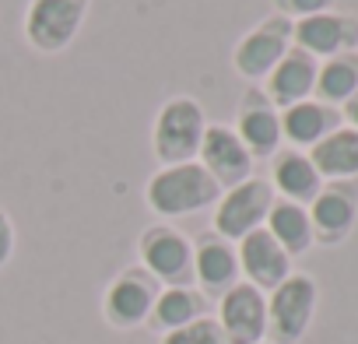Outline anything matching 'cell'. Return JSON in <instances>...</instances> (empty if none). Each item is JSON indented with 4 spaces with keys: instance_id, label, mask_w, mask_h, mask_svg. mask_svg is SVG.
<instances>
[{
    "instance_id": "cell-1",
    "label": "cell",
    "mask_w": 358,
    "mask_h": 344,
    "mask_svg": "<svg viewBox=\"0 0 358 344\" xmlns=\"http://www.w3.org/2000/svg\"><path fill=\"white\" fill-rule=\"evenodd\" d=\"M218 197H222V187L208 176V169L201 162L158 165L144 183V204L151 215H158V222H176V218L211 211Z\"/></svg>"
},
{
    "instance_id": "cell-24",
    "label": "cell",
    "mask_w": 358,
    "mask_h": 344,
    "mask_svg": "<svg viewBox=\"0 0 358 344\" xmlns=\"http://www.w3.org/2000/svg\"><path fill=\"white\" fill-rule=\"evenodd\" d=\"M334 11V0H274V15L288 18V22H302L313 15Z\"/></svg>"
},
{
    "instance_id": "cell-22",
    "label": "cell",
    "mask_w": 358,
    "mask_h": 344,
    "mask_svg": "<svg viewBox=\"0 0 358 344\" xmlns=\"http://www.w3.org/2000/svg\"><path fill=\"white\" fill-rule=\"evenodd\" d=\"M355 92H358V50H348V53H337L330 60H320L313 99H320V102L337 109Z\"/></svg>"
},
{
    "instance_id": "cell-26",
    "label": "cell",
    "mask_w": 358,
    "mask_h": 344,
    "mask_svg": "<svg viewBox=\"0 0 358 344\" xmlns=\"http://www.w3.org/2000/svg\"><path fill=\"white\" fill-rule=\"evenodd\" d=\"M341 120H344L351 130H358V92H355V95H351V99L341 106Z\"/></svg>"
},
{
    "instance_id": "cell-10",
    "label": "cell",
    "mask_w": 358,
    "mask_h": 344,
    "mask_svg": "<svg viewBox=\"0 0 358 344\" xmlns=\"http://www.w3.org/2000/svg\"><path fill=\"white\" fill-rule=\"evenodd\" d=\"M215 320L225 344H260L267 341V295L250 281H239L218 299Z\"/></svg>"
},
{
    "instance_id": "cell-15",
    "label": "cell",
    "mask_w": 358,
    "mask_h": 344,
    "mask_svg": "<svg viewBox=\"0 0 358 344\" xmlns=\"http://www.w3.org/2000/svg\"><path fill=\"white\" fill-rule=\"evenodd\" d=\"M236 253H239V274H243V281H250L264 295L274 292L292 274V257L278 246V239L267 229H257V232L243 236L236 243Z\"/></svg>"
},
{
    "instance_id": "cell-2",
    "label": "cell",
    "mask_w": 358,
    "mask_h": 344,
    "mask_svg": "<svg viewBox=\"0 0 358 344\" xmlns=\"http://www.w3.org/2000/svg\"><path fill=\"white\" fill-rule=\"evenodd\" d=\"M204 130H208V113L194 95L165 99L151 123V151H155L158 165L197 162Z\"/></svg>"
},
{
    "instance_id": "cell-20",
    "label": "cell",
    "mask_w": 358,
    "mask_h": 344,
    "mask_svg": "<svg viewBox=\"0 0 358 344\" xmlns=\"http://www.w3.org/2000/svg\"><path fill=\"white\" fill-rule=\"evenodd\" d=\"M309 158L323 183L358 180V130H351V127L330 130L316 148H309Z\"/></svg>"
},
{
    "instance_id": "cell-3",
    "label": "cell",
    "mask_w": 358,
    "mask_h": 344,
    "mask_svg": "<svg viewBox=\"0 0 358 344\" xmlns=\"http://www.w3.org/2000/svg\"><path fill=\"white\" fill-rule=\"evenodd\" d=\"M88 15H92V0H29L22 18V36L29 50L43 57H57L71 50Z\"/></svg>"
},
{
    "instance_id": "cell-11",
    "label": "cell",
    "mask_w": 358,
    "mask_h": 344,
    "mask_svg": "<svg viewBox=\"0 0 358 344\" xmlns=\"http://www.w3.org/2000/svg\"><path fill=\"white\" fill-rule=\"evenodd\" d=\"M232 130L239 134V141L250 148L253 162L260 158H274L281 151V109L264 95L260 85H250L239 99V109H236V123Z\"/></svg>"
},
{
    "instance_id": "cell-13",
    "label": "cell",
    "mask_w": 358,
    "mask_h": 344,
    "mask_svg": "<svg viewBox=\"0 0 358 344\" xmlns=\"http://www.w3.org/2000/svg\"><path fill=\"white\" fill-rule=\"evenodd\" d=\"M243 274H239V253H236V243L222 239L218 232L204 229L197 239H194V285L211 299H222L232 285H239Z\"/></svg>"
},
{
    "instance_id": "cell-12",
    "label": "cell",
    "mask_w": 358,
    "mask_h": 344,
    "mask_svg": "<svg viewBox=\"0 0 358 344\" xmlns=\"http://www.w3.org/2000/svg\"><path fill=\"white\" fill-rule=\"evenodd\" d=\"M197 162L208 169V176L222 190L250 180L253 176V165H257L253 155H250V148L232 130V123H208L204 141H201V151H197Z\"/></svg>"
},
{
    "instance_id": "cell-8",
    "label": "cell",
    "mask_w": 358,
    "mask_h": 344,
    "mask_svg": "<svg viewBox=\"0 0 358 344\" xmlns=\"http://www.w3.org/2000/svg\"><path fill=\"white\" fill-rule=\"evenodd\" d=\"M292 25L281 15H267L260 25H253L250 32L239 36L236 50H232V67L243 81L250 85H264V78L278 67V60L292 50Z\"/></svg>"
},
{
    "instance_id": "cell-23",
    "label": "cell",
    "mask_w": 358,
    "mask_h": 344,
    "mask_svg": "<svg viewBox=\"0 0 358 344\" xmlns=\"http://www.w3.org/2000/svg\"><path fill=\"white\" fill-rule=\"evenodd\" d=\"M158 344H225V337H222L218 320L208 313V316H201V320H194V323H187V327L162 334Z\"/></svg>"
},
{
    "instance_id": "cell-27",
    "label": "cell",
    "mask_w": 358,
    "mask_h": 344,
    "mask_svg": "<svg viewBox=\"0 0 358 344\" xmlns=\"http://www.w3.org/2000/svg\"><path fill=\"white\" fill-rule=\"evenodd\" d=\"M260 344H271V341H260Z\"/></svg>"
},
{
    "instance_id": "cell-5",
    "label": "cell",
    "mask_w": 358,
    "mask_h": 344,
    "mask_svg": "<svg viewBox=\"0 0 358 344\" xmlns=\"http://www.w3.org/2000/svg\"><path fill=\"white\" fill-rule=\"evenodd\" d=\"M137 264L162 285H194V239L172 222H151L137 236Z\"/></svg>"
},
{
    "instance_id": "cell-21",
    "label": "cell",
    "mask_w": 358,
    "mask_h": 344,
    "mask_svg": "<svg viewBox=\"0 0 358 344\" xmlns=\"http://www.w3.org/2000/svg\"><path fill=\"white\" fill-rule=\"evenodd\" d=\"M264 229L278 239V246L295 260V257H306L316 243H313V222H309V211L302 204H292V201H274L271 204V215L264 222Z\"/></svg>"
},
{
    "instance_id": "cell-16",
    "label": "cell",
    "mask_w": 358,
    "mask_h": 344,
    "mask_svg": "<svg viewBox=\"0 0 358 344\" xmlns=\"http://www.w3.org/2000/svg\"><path fill=\"white\" fill-rule=\"evenodd\" d=\"M316 71H320V60L309 57L306 50L292 46V50L278 60V67L264 78L260 88H264V95H267L278 109H288V106H295V102L313 99V92H316Z\"/></svg>"
},
{
    "instance_id": "cell-18",
    "label": "cell",
    "mask_w": 358,
    "mask_h": 344,
    "mask_svg": "<svg viewBox=\"0 0 358 344\" xmlns=\"http://www.w3.org/2000/svg\"><path fill=\"white\" fill-rule=\"evenodd\" d=\"M337 127H344L341 113L320 99H306V102L281 109V137L288 141V148H299V151L316 148Z\"/></svg>"
},
{
    "instance_id": "cell-19",
    "label": "cell",
    "mask_w": 358,
    "mask_h": 344,
    "mask_svg": "<svg viewBox=\"0 0 358 344\" xmlns=\"http://www.w3.org/2000/svg\"><path fill=\"white\" fill-rule=\"evenodd\" d=\"M201 316H208V295L197 285H172V288L158 292L155 309L148 316V327L162 337L169 330H179V327L201 320Z\"/></svg>"
},
{
    "instance_id": "cell-7",
    "label": "cell",
    "mask_w": 358,
    "mask_h": 344,
    "mask_svg": "<svg viewBox=\"0 0 358 344\" xmlns=\"http://www.w3.org/2000/svg\"><path fill=\"white\" fill-rule=\"evenodd\" d=\"M162 285L141 267H123L102 292V320L113 327V330H137V327H148V316L155 309V299H158Z\"/></svg>"
},
{
    "instance_id": "cell-25",
    "label": "cell",
    "mask_w": 358,
    "mask_h": 344,
    "mask_svg": "<svg viewBox=\"0 0 358 344\" xmlns=\"http://www.w3.org/2000/svg\"><path fill=\"white\" fill-rule=\"evenodd\" d=\"M15 250H18V232H15V222L11 215L0 208V271H4L11 260H15Z\"/></svg>"
},
{
    "instance_id": "cell-14",
    "label": "cell",
    "mask_w": 358,
    "mask_h": 344,
    "mask_svg": "<svg viewBox=\"0 0 358 344\" xmlns=\"http://www.w3.org/2000/svg\"><path fill=\"white\" fill-rule=\"evenodd\" d=\"M292 46L306 50L316 60H330L337 53L358 50V18L355 15H337V11L302 18V22L292 25Z\"/></svg>"
},
{
    "instance_id": "cell-4",
    "label": "cell",
    "mask_w": 358,
    "mask_h": 344,
    "mask_svg": "<svg viewBox=\"0 0 358 344\" xmlns=\"http://www.w3.org/2000/svg\"><path fill=\"white\" fill-rule=\"evenodd\" d=\"M320 285L313 274L292 271L274 292H267V341L271 344H299L316 316Z\"/></svg>"
},
{
    "instance_id": "cell-17",
    "label": "cell",
    "mask_w": 358,
    "mask_h": 344,
    "mask_svg": "<svg viewBox=\"0 0 358 344\" xmlns=\"http://www.w3.org/2000/svg\"><path fill=\"white\" fill-rule=\"evenodd\" d=\"M274 197L281 201H292V204H302L309 208L313 197L323 190V180L309 158V151H299V148H281L274 158H271V176H267Z\"/></svg>"
},
{
    "instance_id": "cell-9",
    "label": "cell",
    "mask_w": 358,
    "mask_h": 344,
    "mask_svg": "<svg viewBox=\"0 0 358 344\" xmlns=\"http://www.w3.org/2000/svg\"><path fill=\"white\" fill-rule=\"evenodd\" d=\"M313 222V243L341 246L358 225V180H334L306 208Z\"/></svg>"
},
{
    "instance_id": "cell-6",
    "label": "cell",
    "mask_w": 358,
    "mask_h": 344,
    "mask_svg": "<svg viewBox=\"0 0 358 344\" xmlns=\"http://www.w3.org/2000/svg\"><path fill=\"white\" fill-rule=\"evenodd\" d=\"M274 201H278V197H274L271 183L253 172L250 180H243V183L222 190L218 204L211 208V232H218V236L229 239V243H239L243 236L264 229V222H267Z\"/></svg>"
}]
</instances>
